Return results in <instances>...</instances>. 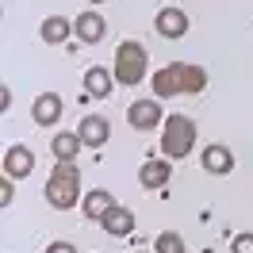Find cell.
<instances>
[{
	"mask_svg": "<svg viewBox=\"0 0 253 253\" xmlns=\"http://www.w3.org/2000/svg\"><path fill=\"white\" fill-rule=\"evenodd\" d=\"M62 111H65L62 96H58V92H42V96H35V104H31V119L39 126H50V123L62 119Z\"/></svg>",
	"mask_w": 253,
	"mask_h": 253,
	"instance_id": "9",
	"label": "cell"
},
{
	"mask_svg": "<svg viewBox=\"0 0 253 253\" xmlns=\"http://www.w3.org/2000/svg\"><path fill=\"white\" fill-rule=\"evenodd\" d=\"M230 253H253V234H250V230L234 234V242H230Z\"/></svg>",
	"mask_w": 253,
	"mask_h": 253,
	"instance_id": "19",
	"label": "cell"
},
{
	"mask_svg": "<svg viewBox=\"0 0 253 253\" xmlns=\"http://www.w3.org/2000/svg\"><path fill=\"white\" fill-rule=\"evenodd\" d=\"M100 226H104L111 238H126L130 230H134V211H130V207H123V204H115L108 215L100 219Z\"/></svg>",
	"mask_w": 253,
	"mask_h": 253,
	"instance_id": "13",
	"label": "cell"
},
{
	"mask_svg": "<svg viewBox=\"0 0 253 253\" xmlns=\"http://www.w3.org/2000/svg\"><path fill=\"white\" fill-rule=\"evenodd\" d=\"M35 173V154L31 146H8V154H4V176H12V180H23V176Z\"/></svg>",
	"mask_w": 253,
	"mask_h": 253,
	"instance_id": "8",
	"label": "cell"
},
{
	"mask_svg": "<svg viewBox=\"0 0 253 253\" xmlns=\"http://www.w3.org/2000/svg\"><path fill=\"white\" fill-rule=\"evenodd\" d=\"M154 31L161 39H184L188 35V12L184 8H161L154 16Z\"/></svg>",
	"mask_w": 253,
	"mask_h": 253,
	"instance_id": "6",
	"label": "cell"
},
{
	"mask_svg": "<svg viewBox=\"0 0 253 253\" xmlns=\"http://www.w3.org/2000/svg\"><path fill=\"white\" fill-rule=\"evenodd\" d=\"M92 4H108V0H92Z\"/></svg>",
	"mask_w": 253,
	"mask_h": 253,
	"instance_id": "22",
	"label": "cell"
},
{
	"mask_svg": "<svg viewBox=\"0 0 253 253\" xmlns=\"http://www.w3.org/2000/svg\"><path fill=\"white\" fill-rule=\"evenodd\" d=\"M81 134L77 130H62V134H54V142H50V154L58 161H77L81 158Z\"/></svg>",
	"mask_w": 253,
	"mask_h": 253,
	"instance_id": "16",
	"label": "cell"
},
{
	"mask_svg": "<svg viewBox=\"0 0 253 253\" xmlns=\"http://www.w3.org/2000/svg\"><path fill=\"white\" fill-rule=\"evenodd\" d=\"M200 161H204V169H207L211 176H226L230 169H234V154H230V150H226L222 142H211V146H204Z\"/></svg>",
	"mask_w": 253,
	"mask_h": 253,
	"instance_id": "12",
	"label": "cell"
},
{
	"mask_svg": "<svg viewBox=\"0 0 253 253\" xmlns=\"http://www.w3.org/2000/svg\"><path fill=\"white\" fill-rule=\"evenodd\" d=\"M130 253H146V250H130Z\"/></svg>",
	"mask_w": 253,
	"mask_h": 253,
	"instance_id": "23",
	"label": "cell"
},
{
	"mask_svg": "<svg viewBox=\"0 0 253 253\" xmlns=\"http://www.w3.org/2000/svg\"><path fill=\"white\" fill-rule=\"evenodd\" d=\"M126 123L134 126V130H154V126H161L165 115H161L158 96H154V100H134V104L126 108Z\"/></svg>",
	"mask_w": 253,
	"mask_h": 253,
	"instance_id": "5",
	"label": "cell"
},
{
	"mask_svg": "<svg viewBox=\"0 0 253 253\" xmlns=\"http://www.w3.org/2000/svg\"><path fill=\"white\" fill-rule=\"evenodd\" d=\"M169 180H173V161H169V158H150V161H142V169H138V184H142V188L158 192V188H165Z\"/></svg>",
	"mask_w": 253,
	"mask_h": 253,
	"instance_id": "7",
	"label": "cell"
},
{
	"mask_svg": "<svg viewBox=\"0 0 253 253\" xmlns=\"http://www.w3.org/2000/svg\"><path fill=\"white\" fill-rule=\"evenodd\" d=\"M150 88L158 100H173V96H196L207 88V69L196 62H173L161 65L158 73L150 77Z\"/></svg>",
	"mask_w": 253,
	"mask_h": 253,
	"instance_id": "1",
	"label": "cell"
},
{
	"mask_svg": "<svg viewBox=\"0 0 253 253\" xmlns=\"http://www.w3.org/2000/svg\"><path fill=\"white\" fill-rule=\"evenodd\" d=\"M111 207H115V200H111V192L108 188H92V192H84V200H81V211L88 215V219H104Z\"/></svg>",
	"mask_w": 253,
	"mask_h": 253,
	"instance_id": "15",
	"label": "cell"
},
{
	"mask_svg": "<svg viewBox=\"0 0 253 253\" xmlns=\"http://www.w3.org/2000/svg\"><path fill=\"white\" fill-rule=\"evenodd\" d=\"M104 31H108V23H104L100 12H81V16L73 19V35H77L81 42H88V46H96V42L104 39Z\"/></svg>",
	"mask_w": 253,
	"mask_h": 253,
	"instance_id": "11",
	"label": "cell"
},
{
	"mask_svg": "<svg viewBox=\"0 0 253 253\" xmlns=\"http://www.w3.org/2000/svg\"><path fill=\"white\" fill-rule=\"evenodd\" d=\"M50 207H58V211H69V207H77L81 200V169L73 161H58L46 176V188H42Z\"/></svg>",
	"mask_w": 253,
	"mask_h": 253,
	"instance_id": "2",
	"label": "cell"
},
{
	"mask_svg": "<svg viewBox=\"0 0 253 253\" xmlns=\"http://www.w3.org/2000/svg\"><path fill=\"white\" fill-rule=\"evenodd\" d=\"M154 253H184V238L176 234V230H161L154 238Z\"/></svg>",
	"mask_w": 253,
	"mask_h": 253,
	"instance_id": "18",
	"label": "cell"
},
{
	"mask_svg": "<svg viewBox=\"0 0 253 253\" xmlns=\"http://www.w3.org/2000/svg\"><path fill=\"white\" fill-rule=\"evenodd\" d=\"M77 134H81V142L84 146H92V150H100V146L111 138V123L104 119V115H84L77 126Z\"/></svg>",
	"mask_w": 253,
	"mask_h": 253,
	"instance_id": "10",
	"label": "cell"
},
{
	"mask_svg": "<svg viewBox=\"0 0 253 253\" xmlns=\"http://www.w3.org/2000/svg\"><path fill=\"white\" fill-rule=\"evenodd\" d=\"M12 192H16V188H12V176H4V180H0V204H4V207L12 204Z\"/></svg>",
	"mask_w": 253,
	"mask_h": 253,
	"instance_id": "20",
	"label": "cell"
},
{
	"mask_svg": "<svg viewBox=\"0 0 253 253\" xmlns=\"http://www.w3.org/2000/svg\"><path fill=\"white\" fill-rule=\"evenodd\" d=\"M196 150V119L184 111H173L165 123H161V154L169 161H180Z\"/></svg>",
	"mask_w": 253,
	"mask_h": 253,
	"instance_id": "3",
	"label": "cell"
},
{
	"mask_svg": "<svg viewBox=\"0 0 253 253\" xmlns=\"http://www.w3.org/2000/svg\"><path fill=\"white\" fill-rule=\"evenodd\" d=\"M146 69H150V54H146L142 42H134V39H126L115 46V58H111V73H115V84H126V88H134V84H142Z\"/></svg>",
	"mask_w": 253,
	"mask_h": 253,
	"instance_id": "4",
	"label": "cell"
},
{
	"mask_svg": "<svg viewBox=\"0 0 253 253\" xmlns=\"http://www.w3.org/2000/svg\"><path fill=\"white\" fill-rule=\"evenodd\" d=\"M39 35H42V42H50V46H62L65 39L73 35V23H69L65 16H46L42 27H39Z\"/></svg>",
	"mask_w": 253,
	"mask_h": 253,
	"instance_id": "17",
	"label": "cell"
},
{
	"mask_svg": "<svg viewBox=\"0 0 253 253\" xmlns=\"http://www.w3.org/2000/svg\"><path fill=\"white\" fill-rule=\"evenodd\" d=\"M46 253H77V246H73V242H50Z\"/></svg>",
	"mask_w": 253,
	"mask_h": 253,
	"instance_id": "21",
	"label": "cell"
},
{
	"mask_svg": "<svg viewBox=\"0 0 253 253\" xmlns=\"http://www.w3.org/2000/svg\"><path fill=\"white\" fill-rule=\"evenodd\" d=\"M111 84H115V73H111V69H104V65H88V69H84V92L92 96V100L111 96Z\"/></svg>",
	"mask_w": 253,
	"mask_h": 253,
	"instance_id": "14",
	"label": "cell"
}]
</instances>
